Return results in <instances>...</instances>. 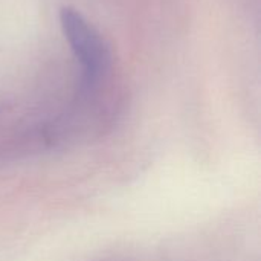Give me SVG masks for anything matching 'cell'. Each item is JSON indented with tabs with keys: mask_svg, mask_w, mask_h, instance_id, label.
Segmentation results:
<instances>
[{
	"mask_svg": "<svg viewBox=\"0 0 261 261\" xmlns=\"http://www.w3.org/2000/svg\"><path fill=\"white\" fill-rule=\"evenodd\" d=\"M63 32L81 63V92H92L110 66V50L98 31L73 8L60 12Z\"/></svg>",
	"mask_w": 261,
	"mask_h": 261,
	"instance_id": "1",
	"label": "cell"
}]
</instances>
